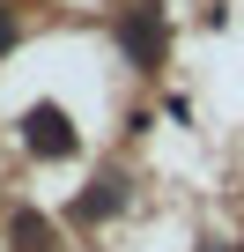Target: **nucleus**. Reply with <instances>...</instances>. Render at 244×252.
Segmentation results:
<instances>
[{
    "label": "nucleus",
    "instance_id": "nucleus-7",
    "mask_svg": "<svg viewBox=\"0 0 244 252\" xmlns=\"http://www.w3.org/2000/svg\"><path fill=\"white\" fill-rule=\"evenodd\" d=\"M237 252H244V245H237Z\"/></svg>",
    "mask_w": 244,
    "mask_h": 252
},
{
    "label": "nucleus",
    "instance_id": "nucleus-2",
    "mask_svg": "<svg viewBox=\"0 0 244 252\" xmlns=\"http://www.w3.org/2000/svg\"><path fill=\"white\" fill-rule=\"evenodd\" d=\"M23 149L30 156H45V163H67L74 149H81V134H74V119H67V104H30L23 111Z\"/></svg>",
    "mask_w": 244,
    "mask_h": 252
},
{
    "label": "nucleus",
    "instance_id": "nucleus-1",
    "mask_svg": "<svg viewBox=\"0 0 244 252\" xmlns=\"http://www.w3.org/2000/svg\"><path fill=\"white\" fill-rule=\"evenodd\" d=\"M111 45L126 52V67H141V74H163V60H170V15L156 8V0H134V8H118V23H111Z\"/></svg>",
    "mask_w": 244,
    "mask_h": 252
},
{
    "label": "nucleus",
    "instance_id": "nucleus-4",
    "mask_svg": "<svg viewBox=\"0 0 244 252\" xmlns=\"http://www.w3.org/2000/svg\"><path fill=\"white\" fill-rule=\"evenodd\" d=\"M8 245H15V252H59V230H52L37 208H15V215H8Z\"/></svg>",
    "mask_w": 244,
    "mask_h": 252
},
{
    "label": "nucleus",
    "instance_id": "nucleus-5",
    "mask_svg": "<svg viewBox=\"0 0 244 252\" xmlns=\"http://www.w3.org/2000/svg\"><path fill=\"white\" fill-rule=\"evenodd\" d=\"M15 45H23V15H15V8H8V0H0V60H8V52H15Z\"/></svg>",
    "mask_w": 244,
    "mask_h": 252
},
{
    "label": "nucleus",
    "instance_id": "nucleus-3",
    "mask_svg": "<svg viewBox=\"0 0 244 252\" xmlns=\"http://www.w3.org/2000/svg\"><path fill=\"white\" fill-rule=\"evenodd\" d=\"M118 208H126V178L104 171V178H89V193L74 200V222H104V215H118Z\"/></svg>",
    "mask_w": 244,
    "mask_h": 252
},
{
    "label": "nucleus",
    "instance_id": "nucleus-6",
    "mask_svg": "<svg viewBox=\"0 0 244 252\" xmlns=\"http://www.w3.org/2000/svg\"><path fill=\"white\" fill-rule=\"evenodd\" d=\"M200 252H222V245H200Z\"/></svg>",
    "mask_w": 244,
    "mask_h": 252
}]
</instances>
